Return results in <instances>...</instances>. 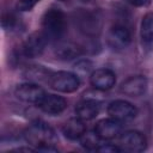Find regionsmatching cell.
<instances>
[{
	"instance_id": "obj_3",
	"label": "cell",
	"mask_w": 153,
	"mask_h": 153,
	"mask_svg": "<svg viewBox=\"0 0 153 153\" xmlns=\"http://www.w3.org/2000/svg\"><path fill=\"white\" fill-rule=\"evenodd\" d=\"M49 85L53 90L62 93H72L80 86V78L72 72L60 71L51 73L49 78Z\"/></svg>"
},
{
	"instance_id": "obj_24",
	"label": "cell",
	"mask_w": 153,
	"mask_h": 153,
	"mask_svg": "<svg viewBox=\"0 0 153 153\" xmlns=\"http://www.w3.org/2000/svg\"><path fill=\"white\" fill-rule=\"evenodd\" d=\"M99 152H104V153H118V152H122V148L118 147V146H115V145H111V143H108V145H104L97 149Z\"/></svg>"
},
{
	"instance_id": "obj_20",
	"label": "cell",
	"mask_w": 153,
	"mask_h": 153,
	"mask_svg": "<svg viewBox=\"0 0 153 153\" xmlns=\"http://www.w3.org/2000/svg\"><path fill=\"white\" fill-rule=\"evenodd\" d=\"M74 71L75 74L81 78L85 75H91L92 74V63L88 60H80L74 65Z\"/></svg>"
},
{
	"instance_id": "obj_25",
	"label": "cell",
	"mask_w": 153,
	"mask_h": 153,
	"mask_svg": "<svg viewBox=\"0 0 153 153\" xmlns=\"http://www.w3.org/2000/svg\"><path fill=\"white\" fill-rule=\"evenodd\" d=\"M152 0H131L130 2L134 5V6H137V7H142V6H148L151 4Z\"/></svg>"
},
{
	"instance_id": "obj_23",
	"label": "cell",
	"mask_w": 153,
	"mask_h": 153,
	"mask_svg": "<svg viewBox=\"0 0 153 153\" xmlns=\"http://www.w3.org/2000/svg\"><path fill=\"white\" fill-rule=\"evenodd\" d=\"M39 0H18L17 2V8L19 11H30Z\"/></svg>"
},
{
	"instance_id": "obj_5",
	"label": "cell",
	"mask_w": 153,
	"mask_h": 153,
	"mask_svg": "<svg viewBox=\"0 0 153 153\" xmlns=\"http://www.w3.org/2000/svg\"><path fill=\"white\" fill-rule=\"evenodd\" d=\"M16 97L25 103H31L35 105H38L43 97L47 94L45 91L36 82H25L20 84L16 87Z\"/></svg>"
},
{
	"instance_id": "obj_8",
	"label": "cell",
	"mask_w": 153,
	"mask_h": 153,
	"mask_svg": "<svg viewBox=\"0 0 153 153\" xmlns=\"http://www.w3.org/2000/svg\"><path fill=\"white\" fill-rule=\"evenodd\" d=\"M48 41L49 39L47 38V36L44 35L43 31H35V32H32L26 38V41L24 42V45H23L24 55L26 57H30V59L39 56L44 51Z\"/></svg>"
},
{
	"instance_id": "obj_11",
	"label": "cell",
	"mask_w": 153,
	"mask_h": 153,
	"mask_svg": "<svg viewBox=\"0 0 153 153\" xmlns=\"http://www.w3.org/2000/svg\"><path fill=\"white\" fill-rule=\"evenodd\" d=\"M90 82L94 88L100 91L110 90L116 82V75L112 71L106 68H99L92 72L90 75Z\"/></svg>"
},
{
	"instance_id": "obj_27",
	"label": "cell",
	"mask_w": 153,
	"mask_h": 153,
	"mask_svg": "<svg viewBox=\"0 0 153 153\" xmlns=\"http://www.w3.org/2000/svg\"><path fill=\"white\" fill-rule=\"evenodd\" d=\"M60 1H66V0H60Z\"/></svg>"
},
{
	"instance_id": "obj_2",
	"label": "cell",
	"mask_w": 153,
	"mask_h": 153,
	"mask_svg": "<svg viewBox=\"0 0 153 153\" xmlns=\"http://www.w3.org/2000/svg\"><path fill=\"white\" fill-rule=\"evenodd\" d=\"M42 31L48 39L57 41L62 38L67 30V19L59 8H49L42 18Z\"/></svg>"
},
{
	"instance_id": "obj_17",
	"label": "cell",
	"mask_w": 153,
	"mask_h": 153,
	"mask_svg": "<svg viewBox=\"0 0 153 153\" xmlns=\"http://www.w3.org/2000/svg\"><path fill=\"white\" fill-rule=\"evenodd\" d=\"M140 35L146 44H153V13H147L141 20Z\"/></svg>"
},
{
	"instance_id": "obj_10",
	"label": "cell",
	"mask_w": 153,
	"mask_h": 153,
	"mask_svg": "<svg viewBox=\"0 0 153 153\" xmlns=\"http://www.w3.org/2000/svg\"><path fill=\"white\" fill-rule=\"evenodd\" d=\"M147 86H148V81L145 76L135 75L124 80L120 87V91L129 97H140L146 92Z\"/></svg>"
},
{
	"instance_id": "obj_15",
	"label": "cell",
	"mask_w": 153,
	"mask_h": 153,
	"mask_svg": "<svg viewBox=\"0 0 153 153\" xmlns=\"http://www.w3.org/2000/svg\"><path fill=\"white\" fill-rule=\"evenodd\" d=\"M85 131H86V127L84 124V121L78 116L67 120L62 127L63 135L69 140H79Z\"/></svg>"
},
{
	"instance_id": "obj_9",
	"label": "cell",
	"mask_w": 153,
	"mask_h": 153,
	"mask_svg": "<svg viewBox=\"0 0 153 153\" xmlns=\"http://www.w3.org/2000/svg\"><path fill=\"white\" fill-rule=\"evenodd\" d=\"M94 131L102 140H111L117 137L122 131V123L112 117L103 118L97 122Z\"/></svg>"
},
{
	"instance_id": "obj_6",
	"label": "cell",
	"mask_w": 153,
	"mask_h": 153,
	"mask_svg": "<svg viewBox=\"0 0 153 153\" xmlns=\"http://www.w3.org/2000/svg\"><path fill=\"white\" fill-rule=\"evenodd\" d=\"M106 42L111 49L117 51L123 50L131 42L130 31L123 25H114L108 32Z\"/></svg>"
},
{
	"instance_id": "obj_1",
	"label": "cell",
	"mask_w": 153,
	"mask_h": 153,
	"mask_svg": "<svg viewBox=\"0 0 153 153\" xmlns=\"http://www.w3.org/2000/svg\"><path fill=\"white\" fill-rule=\"evenodd\" d=\"M24 137L36 151L41 152H56L55 143L57 142V135L55 130L43 121L32 122L24 131Z\"/></svg>"
},
{
	"instance_id": "obj_19",
	"label": "cell",
	"mask_w": 153,
	"mask_h": 153,
	"mask_svg": "<svg viewBox=\"0 0 153 153\" xmlns=\"http://www.w3.org/2000/svg\"><path fill=\"white\" fill-rule=\"evenodd\" d=\"M80 27L86 33H93V32H96V30L99 29L98 19L94 16L86 13V14L80 17Z\"/></svg>"
},
{
	"instance_id": "obj_26",
	"label": "cell",
	"mask_w": 153,
	"mask_h": 153,
	"mask_svg": "<svg viewBox=\"0 0 153 153\" xmlns=\"http://www.w3.org/2000/svg\"><path fill=\"white\" fill-rule=\"evenodd\" d=\"M82 1H88V0H82Z\"/></svg>"
},
{
	"instance_id": "obj_18",
	"label": "cell",
	"mask_w": 153,
	"mask_h": 153,
	"mask_svg": "<svg viewBox=\"0 0 153 153\" xmlns=\"http://www.w3.org/2000/svg\"><path fill=\"white\" fill-rule=\"evenodd\" d=\"M79 140H80V145L90 151H97L102 145L100 143L102 139L98 136L96 131H85Z\"/></svg>"
},
{
	"instance_id": "obj_13",
	"label": "cell",
	"mask_w": 153,
	"mask_h": 153,
	"mask_svg": "<svg viewBox=\"0 0 153 153\" xmlns=\"http://www.w3.org/2000/svg\"><path fill=\"white\" fill-rule=\"evenodd\" d=\"M100 109V103L93 99H87L84 98L81 102H79L75 106V114L82 121H90L97 117L99 114Z\"/></svg>"
},
{
	"instance_id": "obj_12",
	"label": "cell",
	"mask_w": 153,
	"mask_h": 153,
	"mask_svg": "<svg viewBox=\"0 0 153 153\" xmlns=\"http://www.w3.org/2000/svg\"><path fill=\"white\" fill-rule=\"evenodd\" d=\"M37 106L43 112L55 116V115H60L61 112L65 111V109L67 108V102L61 96L47 93Z\"/></svg>"
},
{
	"instance_id": "obj_22",
	"label": "cell",
	"mask_w": 153,
	"mask_h": 153,
	"mask_svg": "<svg viewBox=\"0 0 153 153\" xmlns=\"http://www.w3.org/2000/svg\"><path fill=\"white\" fill-rule=\"evenodd\" d=\"M103 92L104 91H100L98 88H94L93 90H88L84 93V98H87V99H93V100H97V102H102L104 99V96H103Z\"/></svg>"
},
{
	"instance_id": "obj_21",
	"label": "cell",
	"mask_w": 153,
	"mask_h": 153,
	"mask_svg": "<svg viewBox=\"0 0 153 153\" xmlns=\"http://www.w3.org/2000/svg\"><path fill=\"white\" fill-rule=\"evenodd\" d=\"M17 26V17L12 13H7L2 17V27L5 30H13Z\"/></svg>"
},
{
	"instance_id": "obj_16",
	"label": "cell",
	"mask_w": 153,
	"mask_h": 153,
	"mask_svg": "<svg viewBox=\"0 0 153 153\" xmlns=\"http://www.w3.org/2000/svg\"><path fill=\"white\" fill-rule=\"evenodd\" d=\"M51 73L45 69L43 66H29L24 72V78L29 81L37 82V81H49Z\"/></svg>"
},
{
	"instance_id": "obj_14",
	"label": "cell",
	"mask_w": 153,
	"mask_h": 153,
	"mask_svg": "<svg viewBox=\"0 0 153 153\" xmlns=\"http://www.w3.org/2000/svg\"><path fill=\"white\" fill-rule=\"evenodd\" d=\"M55 56L62 61H72L81 55V49L72 42H60L54 49Z\"/></svg>"
},
{
	"instance_id": "obj_4",
	"label": "cell",
	"mask_w": 153,
	"mask_h": 153,
	"mask_svg": "<svg viewBox=\"0 0 153 153\" xmlns=\"http://www.w3.org/2000/svg\"><path fill=\"white\" fill-rule=\"evenodd\" d=\"M108 115L120 122H128L136 117L137 109L129 102L117 99L111 102L106 108Z\"/></svg>"
},
{
	"instance_id": "obj_7",
	"label": "cell",
	"mask_w": 153,
	"mask_h": 153,
	"mask_svg": "<svg viewBox=\"0 0 153 153\" xmlns=\"http://www.w3.org/2000/svg\"><path fill=\"white\" fill-rule=\"evenodd\" d=\"M120 146L122 151L139 153L146 149L147 141L142 133L136 130H129L121 135L120 137Z\"/></svg>"
}]
</instances>
